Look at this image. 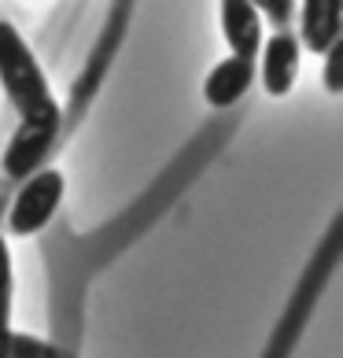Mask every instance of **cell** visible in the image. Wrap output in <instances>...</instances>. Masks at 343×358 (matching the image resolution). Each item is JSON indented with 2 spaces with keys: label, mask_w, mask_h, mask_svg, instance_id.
Masks as SVG:
<instances>
[{
  "label": "cell",
  "mask_w": 343,
  "mask_h": 358,
  "mask_svg": "<svg viewBox=\"0 0 343 358\" xmlns=\"http://www.w3.org/2000/svg\"><path fill=\"white\" fill-rule=\"evenodd\" d=\"M11 303H0V358H8V343H11Z\"/></svg>",
  "instance_id": "obj_12"
},
{
  "label": "cell",
  "mask_w": 343,
  "mask_h": 358,
  "mask_svg": "<svg viewBox=\"0 0 343 358\" xmlns=\"http://www.w3.org/2000/svg\"><path fill=\"white\" fill-rule=\"evenodd\" d=\"M295 74H299V41L288 26H281L262 48V85H266L270 96H288L295 85Z\"/></svg>",
  "instance_id": "obj_4"
},
{
  "label": "cell",
  "mask_w": 343,
  "mask_h": 358,
  "mask_svg": "<svg viewBox=\"0 0 343 358\" xmlns=\"http://www.w3.org/2000/svg\"><path fill=\"white\" fill-rule=\"evenodd\" d=\"M0 85L8 89L11 103L22 115H41V111H56L59 103L48 92V82L41 67H37L30 45L19 37V30L11 22L0 19Z\"/></svg>",
  "instance_id": "obj_1"
},
{
  "label": "cell",
  "mask_w": 343,
  "mask_h": 358,
  "mask_svg": "<svg viewBox=\"0 0 343 358\" xmlns=\"http://www.w3.org/2000/svg\"><path fill=\"white\" fill-rule=\"evenodd\" d=\"M255 82V67H251V59H244V56H229V59H221L214 71L207 74V82H203V96L210 108H233L236 100L244 96L247 89H251Z\"/></svg>",
  "instance_id": "obj_6"
},
{
  "label": "cell",
  "mask_w": 343,
  "mask_h": 358,
  "mask_svg": "<svg viewBox=\"0 0 343 358\" xmlns=\"http://www.w3.org/2000/svg\"><path fill=\"white\" fill-rule=\"evenodd\" d=\"M221 37L233 56L255 59V52L262 48V19L251 0H221Z\"/></svg>",
  "instance_id": "obj_5"
},
{
  "label": "cell",
  "mask_w": 343,
  "mask_h": 358,
  "mask_svg": "<svg viewBox=\"0 0 343 358\" xmlns=\"http://www.w3.org/2000/svg\"><path fill=\"white\" fill-rule=\"evenodd\" d=\"M0 303H11V255L4 236H0Z\"/></svg>",
  "instance_id": "obj_11"
},
{
  "label": "cell",
  "mask_w": 343,
  "mask_h": 358,
  "mask_svg": "<svg viewBox=\"0 0 343 358\" xmlns=\"http://www.w3.org/2000/svg\"><path fill=\"white\" fill-rule=\"evenodd\" d=\"M343 0H302V45L310 52H328L340 41Z\"/></svg>",
  "instance_id": "obj_7"
},
{
  "label": "cell",
  "mask_w": 343,
  "mask_h": 358,
  "mask_svg": "<svg viewBox=\"0 0 343 358\" xmlns=\"http://www.w3.org/2000/svg\"><path fill=\"white\" fill-rule=\"evenodd\" d=\"M251 4H255L258 15H266L277 26H288L295 15V0H251Z\"/></svg>",
  "instance_id": "obj_9"
},
{
  "label": "cell",
  "mask_w": 343,
  "mask_h": 358,
  "mask_svg": "<svg viewBox=\"0 0 343 358\" xmlns=\"http://www.w3.org/2000/svg\"><path fill=\"white\" fill-rule=\"evenodd\" d=\"M59 200H63V174L37 166V174L19 189L15 203L8 210V229L15 236H34L52 222V215L59 210Z\"/></svg>",
  "instance_id": "obj_2"
},
{
  "label": "cell",
  "mask_w": 343,
  "mask_h": 358,
  "mask_svg": "<svg viewBox=\"0 0 343 358\" xmlns=\"http://www.w3.org/2000/svg\"><path fill=\"white\" fill-rule=\"evenodd\" d=\"M59 118H63L59 108L19 118V129L11 134L8 148H4V174L26 178V174H34V170L45 163L52 141H56V134H59Z\"/></svg>",
  "instance_id": "obj_3"
},
{
  "label": "cell",
  "mask_w": 343,
  "mask_h": 358,
  "mask_svg": "<svg viewBox=\"0 0 343 358\" xmlns=\"http://www.w3.org/2000/svg\"><path fill=\"white\" fill-rule=\"evenodd\" d=\"M8 358H59V351L52 348V343L37 340V336L11 333V343H8Z\"/></svg>",
  "instance_id": "obj_8"
},
{
  "label": "cell",
  "mask_w": 343,
  "mask_h": 358,
  "mask_svg": "<svg viewBox=\"0 0 343 358\" xmlns=\"http://www.w3.org/2000/svg\"><path fill=\"white\" fill-rule=\"evenodd\" d=\"M328 56V67H325V85H328V92H340L343 89V78H340V59H343V48H340V41L325 52Z\"/></svg>",
  "instance_id": "obj_10"
}]
</instances>
